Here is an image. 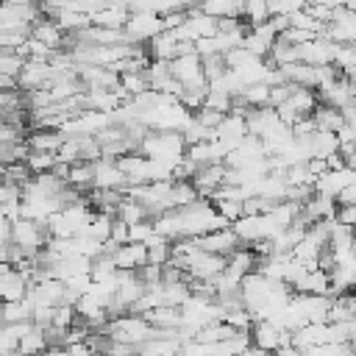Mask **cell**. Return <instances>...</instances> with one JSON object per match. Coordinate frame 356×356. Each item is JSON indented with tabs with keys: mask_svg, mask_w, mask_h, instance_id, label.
Instances as JSON below:
<instances>
[{
	"mask_svg": "<svg viewBox=\"0 0 356 356\" xmlns=\"http://www.w3.org/2000/svg\"><path fill=\"white\" fill-rule=\"evenodd\" d=\"M178 217H181V239H200L211 231H220V228H231L220 214L217 209L211 206V200H195L192 206L186 209H178Z\"/></svg>",
	"mask_w": 356,
	"mask_h": 356,
	"instance_id": "obj_1",
	"label": "cell"
},
{
	"mask_svg": "<svg viewBox=\"0 0 356 356\" xmlns=\"http://www.w3.org/2000/svg\"><path fill=\"white\" fill-rule=\"evenodd\" d=\"M136 153H142L145 159L150 161H161V164H170V167H178L186 156V142H184V134H161V131H150Z\"/></svg>",
	"mask_w": 356,
	"mask_h": 356,
	"instance_id": "obj_2",
	"label": "cell"
},
{
	"mask_svg": "<svg viewBox=\"0 0 356 356\" xmlns=\"http://www.w3.org/2000/svg\"><path fill=\"white\" fill-rule=\"evenodd\" d=\"M111 342H122L131 348H142L145 342H150L156 337V328L142 317V314H122L117 320H111L106 325Z\"/></svg>",
	"mask_w": 356,
	"mask_h": 356,
	"instance_id": "obj_3",
	"label": "cell"
},
{
	"mask_svg": "<svg viewBox=\"0 0 356 356\" xmlns=\"http://www.w3.org/2000/svg\"><path fill=\"white\" fill-rule=\"evenodd\" d=\"M170 75L184 89H209V81L203 75V58L197 53H186L170 61Z\"/></svg>",
	"mask_w": 356,
	"mask_h": 356,
	"instance_id": "obj_4",
	"label": "cell"
},
{
	"mask_svg": "<svg viewBox=\"0 0 356 356\" xmlns=\"http://www.w3.org/2000/svg\"><path fill=\"white\" fill-rule=\"evenodd\" d=\"M125 39H128V44H142V42H150V39H156L161 31H164V19L161 17H156V14H150V11H131V17H128V22H125Z\"/></svg>",
	"mask_w": 356,
	"mask_h": 356,
	"instance_id": "obj_5",
	"label": "cell"
},
{
	"mask_svg": "<svg viewBox=\"0 0 356 356\" xmlns=\"http://www.w3.org/2000/svg\"><path fill=\"white\" fill-rule=\"evenodd\" d=\"M325 39H331L334 44H356V11L337 6L331 22L325 25V31L320 33Z\"/></svg>",
	"mask_w": 356,
	"mask_h": 356,
	"instance_id": "obj_6",
	"label": "cell"
},
{
	"mask_svg": "<svg viewBox=\"0 0 356 356\" xmlns=\"http://www.w3.org/2000/svg\"><path fill=\"white\" fill-rule=\"evenodd\" d=\"M92 167H95L92 189H97V192H125L128 189V181H125V175L114 159H100Z\"/></svg>",
	"mask_w": 356,
	"mask_h": 356,
	"instance_id": "obj_7",
	"label": "cell"
},
{
	"mask_svg": "<svg viewBox=\"0 0 356 356\" xmlns=\"http://www.w3.org/2000/svg\"><path fill=\"white\" fill-rule=\"evenodd\" d=\"M337 47L331 39L325 36H317L306 44L298 47V56H300V64H309V67H334V56H337Z\"/></svg>",
	"mask_w": 356,
	"mask_h": 356,
	"instance_id": "obj_8",
	"label": "cell"
},
{
	"mask_svg": "<svg viewBox=\"0 0 356 356\" xmlns=\"http://www.w3.org/2000/svg\"><path fill=\"white\" fill-rule=\"evenodd\" d=\"M250 342H253L259 350L275 353L278 348H284V345H289V342H292V334L281 331L275 323L261 320V323H253V328H250Z\"/></svg>",
	"mask_w": 356,
	"mask_h": 356,
	"instance_id": "obj_9",
	"label": "cell"
},
{
	"mask_svg": "<svg viewBox=\"0 0 356 356\" xmlns=\"http://www.w3.org/2000/svg\"><path fill=\"white\" fill-rule=\"evenodd\" d=\"M197 248H200L203 253L228 259L234 250L242 248V242H239V236L234 234V228H220V231H211V234L200 236V239H197Z\"/></svg>",
	"mask_w": 356,
	"mask_h": 356,
	"instance_id": "obj_10",
	"label": "cell"
},
{
	"mask_svg": "<svg viewBox=\"0 0 356 356\" xmlns=\"http://www.w3.org/2000/svg\"><path fill=\"white\" fill-rule=\"evenodd\" d=\"M222 270H225V259H222V256L203 253V250H197V253L186 261V275H189V281H214Z\"/></svg>",
	"mask_w": 356,
	"mask_h": 356,
	"instance_id": "obj_11",
	"label": "cell"
},
{
	"mask_svg": "<svg viewBox=\"0 0 356 356\" xmlns=\"http://www.w3.org/2000/svg\"><path fill=\"white\" fill-rule=\"evenodd\" d=\"M248 136H250V131H248V117H242V114H225V120H222L220 128L214 131V139L222 142V145H228L231 150H236Z\"/></svg>",
	"mask_w": 356,
	"mask_h": 356,
	"instance_id": "obj_12",
	"label": "cell"
},
{
	"mask_svg": "<svg viewBox=\"0 0 356 356\" xmlns=\"http://www.w3.org/2000/svg\"><path fill=\"white\" fill-rule=\"evenodd\" d=\"M225 172H228L225 164H206V167H200V170L195 172L192 186L197 189V195H200L203 200H211L214 192L225 184Z\"/></svg>",
	"mask_w": 356,
	"mask_h": 356,
	"instance_id": "obj_13",
	"label": "cell"
},
{
	"mask_svg": "<svg viewBox=\"0 0 356 356\" xmlns=\"http://www.w3.org/2000/svg\"><path fill=\"white\" fill-rule=\"evenodd\" d=\"M289 289H292V295H325V298H334V292H331V275L323 273L320 267L306 270Z\"/></svg>",
	"mask_w": 356,
	"mask_h": 356,
	"instance_id": "obj_14",
	"label": "cell"
},
{
	"mask_svg": "<svg viewBox=\"0 0 356 356\" xmlns=\"http://www.w3.org/2000/svg\"><path fill=\"white\" fill-rule=\"evenodd\" d=\"M28 36H31V39H36V42H42L44 47H50V50H56V53H61L64 39H67V33L58 28V22H56L53 17H44V14L31 25Z\"/></svg>",
	"mask_w": 356,
	"mask_h": 356,
	"instance_id": "obj_15",
	"label": "cell"
},
{
	"mask_svg": "<svg viewBox=\"0 0 356 356\" xmlns=\"http://www.w3.org/2000/svg\"><path fill=\"white\" fill-rule=\"evenodd\" d=\"M111 261L117 270H125V273H139L147 267V248L145 245H120L114 253H111Z\"/></svg>",
	"mask_w": 356,
	"mask_h": 356,
	"instance_id": "obj_16",
	"label": "cell"
},
{
	"mask_svg": "<svg viewBox=\"0 0 356 356\" xmlns=\"http://www.w3.org/2000/svg\"><path fill=\"white\" fill-rule=\"evenodd\" d=\"M353 184H356V172H353V170H348V167H342V170H328L325 175H320V178L314 181V192H317V195H328V197L337 200V195H339L342 189L353 186Z\"/></svg>",
	"mask_w": 356,
	"mask_h": 356,
	"instance_id": "obj_17",
	"label": "cell"
},
{
	"mask_svg": "<svg viewBox=\"0 0 356 356\" xmlns=\"http://www.w3.org/2000/svg\"><path fill=\"white\" fill-rule=\"evenodd\" d=\"M31 289V278L19 270H8L0 275V303H17V300H25Z\"/></svg>",
	"mask_w": 356,
	"mask_h": 356,
	"instance_id": "obj_18",
	"label": "cell"
},
{
	"mask_svg": "<svg viewBox=\"0 0 356 356\" xmlns=\"http://www.w3.org/2000/svg\"><path fill=\"white\" fill-rule=\"evenodd\" d=\"M292 298H295L298 309L303 312L306 323H328L334 298H325V295H292Z\"/></svg>",
	"mask_w": 356,
	"mask_h": 356,
	"instance_id": "obj_19",
	"label": "cell"
},
{
	"mask_svg": "<svg viewBox=\"0 0 356 356\" xmlns=\"http://www.w3.org/2000/svg\"><path fill=\"white\" fill-rule=\"evenodd\" d=\"M256 267H259V256L250 248H239L225 259V275H231L236 281H245V275L256 273Z\"/></svg>",
	"mask_w": 356,
	"mask_h": 356,
	"instance_id": "obj_20",
	"label": "cell"
},
{
	"mask_svg": "<svg viewBox=\"0 0 356 356\" xmlns=\"http://www.w3.org/2000/svg\"><path fill=\"white\" fill-rule=\"evenodd\" d=\"M78 78L86 89H117L120 75L108 67H78Z\"/></svg>",
	"mask_w": 356,
	"mask_h": 356,
	"instance_id": "obj_21",
	"label": "cell"
},
{
	"mask_svg": "<svg viewBox=\"0 0 356 356\" xmlns=\"http://www.w3.org/2000/svg\"><path fill=\"white\" fill-rule=\"evenodd\" d=\"M303 142H306L312 159H323L325 161V159H331V156L339 153V136L337 134H328V131H314Z\"/></svg>",
	"mask_w": 356,
	"mask_h": 356,
	"instance_id": "obj_22",
	"label": "cell"
},
{
	"mask_svg": "<svg viewBox=\"0 0 356 356\" xmlns=\"http://www.w3.org/2000/svg\"><path fill=\"white\" fill-rule=\"evenodd\" d=\"M131 11L125 3H108L106 8H100L95 17H92V25L95 28H111V31H122L125 22H128Z\"/></svg>",
	"mask_w": 356,
	"mask_h": 356,
	"instance_id": "obj_23",
	"label": "cell"
},
{
	"mask_svg": "<svg viewBox=\"0 0 356 356\" xmlns=\"http://www.w3.org/2000/svg\"><path fill=\"white\" fill-rule=\"evenodd\" d=\"M303 217L309 222H323V220H334L337 217V200L328 197V195H312L306 203H303Z\"/></svg>",
	"mask_w": 356,
	"mask_h": 356,
	"instance_id": "obj_24",
	"label": "cell"
},
{
	"mask_svg": "<svg viewBox=\"0 0 356 356\" xmlns=\"http://www.w3.org/2000/svg\"><path fill=\"white\" fill-rule=\"evenodd\" d=\"M147 56H150V61H172V58H178V39H175V33L172 31H161L156 39H150L147 42Z\"/></svg>",
	"mask_w": 356,
	"mask_h": 356,
	"instance_id": "obj_25",
	"label": "cell"
},
{
	"mask_svg": "<svg viewBox=\"0 0 356 356\" xmlns=\"http://www.w3.org/2000/svg\"><path fill=\"white\" fill-rule=\"evenodd\" d=\"M156 331H178L181 325H184V314H181V309H175V306H159V309H153V312H147V314H142Z\"/></svg>",
	"mask_w": 356,
	"mask_h": 356,
	"instance_id": "obj_26",
	"label": "cell"
},
{
	"mask_svg": "<svg viewBox=\"0 0 356 356\" xmlns=\"http://www.w3.org/2000/svg\"><path fill=\"white\" fill-rule=\"evenodd\" d=\"M267 214H270V220L275 222V228L284 231V228L295 225V222L303 217V206H300V203H292V200H281V203H275Z\"/></svg>",
	"mask_w": 356,
	"mask_h": 356,
	"instance_id": "obj_27",
	"label": "cell"
},
{
	"mask_svg": "<svg viewBox=\"0 0 356 356\" xmlns=\"http://www.w3.org/2000/svg\"><path fill=\"white\" fill-rule=\"evenodd\" d=\"M25 142H28L31 153H58L64 136H61V131H39L36 128Z\"/></svg>",
	"mask_w": 356,
	"mask_h": 356,
	"instance_id": "obj_28",
	"label": "cell"
},
{
	"mask_svg": "<svg viewBox=\"0 0 356 356\" xmlns=\"http://www.w3.org/2000/svg\"><path fill=\"white\" fill-rule=\"evenodd\" d=\"M195 200H200L197 189L192 186V181H172V189H170V200H167V209H186L192 206Z\"/></svg>",
	"mask_w": 356,
	"mask_h": 356,
	"instance_id": "obj_29",
	"label": "cell"
},
{
	"mask_svg": "<svg viewBox=\"0 0 356 356\" xmlns=\"http://www.w3.org/2000/svg\"><path fill=\"white\" fill-rule=\"evenodd\" d=\"M47 348H50V342H47V337H44V328L33 325V328L19 339L17 356H42Z\"/></svg>",
	"mask_w": 356,
	"mask_h": 356,
	"instance_id": "obj_30",
	"label": "cell"
},
{
	"mask_svg": "<svg viewBox=\"0 0 356 356\" xmlns=\"http://www.w3.org/2000/svg\"><path fill=\"white\" fill-rule=\"evenodd\" d=\"M197 8L211 19H228V17L242 19V3L234 0H211V3H200Z\"/></svg>",
	"mask_w": 356,
	"mask_h": 356,
	"instance_id": "obj_31",
	"label": "cell"
},
{
	"mask_svg": "<svg viewBox=\"0 0 356 356\" xmlns=\"http://www.w3.org/2000/svg\"><path fill=\"white\" fill-rule=\"evenodd\" d=\"M314 122H317V131H328V134H339L345 120H342V111L339 108H331V106H317L314 108Z\"/></svg>",
	"mask_w": 356,
	"mask_h": 356,
	"instance_id": "obj_32",
	"label": "cell"
},
{
	"mask_svg": "<svg viewBox=\"0 0 356 356\" xmlns=\"http://www.w3.org/2000/svg\"><path fill=\"white\" fill-rule=\"evenodd\" d=\"M111 225H114V217H111V214L95 211V217L89 220V225H86V231H83L81 236H89V239H95V242L106 245V242L111 239Z\"/></svg>",
	"mask_w": 356,
	"mask_h": 356,
	"instance_id": "obj_33",
	"label": "cell"
},
{
	"mask_svg": "<svg viewBox=\"0 0 356 356\" xmlns=\"http://www.w3.org/2000/svg\"><path fill=\"white\" fill-rule=\"evenodd\" d=\"M33 317V306L28 300H17V303H0V323L3 325H17V323H28Z\"/></svg>",
	"mask_w": 356,
	"mask_h": 356,
	"instance_id": "obj_34",
	"label": "cell"
},
{
	"mask_svg": "<svg viewBox=\"0 0 356 356\" xmlns=\"http://www.w3.org/2000/svg\"><path fill=\"white\" fill-rule=\"evenodd\" d=\"M92 181H95V167L89 164V161H78V164H72L70 167V181H67V186H72V189H78L81 195L86 192H92Z\"/></svg>",
	"mask_w": 356,
	"mask_h": 356,
	"instance_id": "obj_35",
	"label": "cell"
},
{
	"mask_svg": "<svg viewBox=\"0 0 356 356\" xmlns=\"http://www.w3.org/2000/svg\"><path fill=\"white\" fill-rule=\"evenodd\" d=\"M242 22L248 28L270 22V3L267 0H248V3H242Z\"/></svg>",
	"mask_w": 356,
	"mask_h": 356,
	"instance_id": "obj_36",
	"label": "cell"
},
{
	"mask_svg": "<svg viewBox=\"0 0 356 356\" xmlns=\"http://www.w3.org/2000/svg\"><path fill=\"white\" fill-rule=\"evenodd\" d=\"M117 220H122L125 225H136V222L150 220V214H147V209L139 200H134V197L125 195L122 203H120V209H117Z\"/></svg>",
	"mask_w": 356,
	"mask_h": 356,
	"instance_id": "obj_37",
	"label": "cell"
},
{
	"mask_svg": "<svg viewBox=\"0 0 356 356\" xmlns=\"http://www.w3.org/2000/svg\"><path fill=\"white\" fill-rule=\"evenodd\" d=\"M334 67L348 81L356 78V44H339L337 47V56H334Z\"/></svg>",
	"mask_w": 356,
	"mask_h": 356,
	"instance_id": "obj_38",
	"label": "cell"
},
{
	"mask_svg": "<svg viewBox=\"0 0 356 356\" xmlns=\"http://www.w3.org/2000/svg\"><path fill=\"white\" fill-rule=\"evenodd\" d=\"M239 97L245 100L248 108H264V106H270V86L267 83H253Z\"/></svg>",
	"mask_w": 356,
	"mask_h": 356,
	"instance_id": "obj_39",
	"label": "cell"
},
{
	"mask_svg": "<svg viewBox=\"0 0 356 356\" xmlns=\"http://www.w3.org/2000/svg\"><path fill=\"white\" fill-rule=\"evenodd\" d=\"M120 86L131 97H139V95L150 92V83H147V75L145 72H125V75H120Z\"/></svg>",
	"mask_w": 356,
	"mask_h": 356,
	"instance_id": "obj_40",
	"label": "cell"
},
{
	"mask_svg": "<svg viewBox=\"0 0 356 356\" xmlns=\"http://www.w3.org/2000/svg\"><path fill=\"white\" fill-rule=\"evenodd\" d=\"M22 67H25V58H19L14 50H0V75L3 78L17 81L19 72H22Z\"/></svg>",
	"mask_w": 356,
	"mask_h": 356,
	"instance_id": "obj_41",
	"label": "cell"
},
{
	"mask_svg": "<svg viewBox=\"0 0 356 356\" xmlns=\"http://www.w3.org/2000/svg\"><path fill=\"white\" fill-rule=\"evenodd\" d=\"M25 164H28L31 175H44V172H53L58 159H56V153H31Z\"/></svg>",
	"mask_w": 356,
	"mask_h": 356,
	"instance_id": "obj_42",
	"label": "cell"
},
{
	"mask_svg": "<svg viewBox=\"0 0 356 356\" xmlns=\"http://www.w3.org/2000/svg\"><path fill=\"white\" fill-rule=\"evenodd\" d=\"M203 106H206V108H214V111H220V114H231L234 97H231L228 92H222V89H209Z\"/></svg>",
	"mask_w": 356,
	"mask_h": 356,
	"instance_id": "obj_43",
	"label": "cell"
},
{
	"mask_svg": "<svg viewBox=\"0 0 356 356\" xmlns=\"http://www.w3.org/2000/svg\"><path fill=\"white\" fill-rule=\"evenodd\" d=\"M211 206L217 209V214H220L228 225H234L236 220H242V217H245V209H242V203H239V200H211Z\"/></svg>",
	"mask_w": 356,
	"mask_h": 356,
	"instance_id": "obj_44",
	"label": "cell"
},
{
	"mask_svg": "<svg viewBox=\"0 0 356 356\" xmlns=\"http://www.w3.org/2000/svg\"><path fill=\"white\" fill-rule=\"evenodd\" d=\"M225 72H228V67H225V56H206V58H203V75H206L209 83L220 81Z\"/></svg>",
	"mask_w": 356,
	"mask_h": 356,
	"instance_id": "obj_45",
	"label": "cell"
},
{
	"mask_svg": "<svg viewBox=\"0 0 356 356\" xmlns=\"http://www.w3.org/2000/svg\"><path fill=\"white\" fill-rule=\"evenodd\" d=\"M222 120H225V114H220V111H214V108H206V106L195 111V122L203 125V128H209V131H217Z\"/></svg>",
	"mask_w": 356,
	"mask_h": 356,
	"instance_id": "obj_46",
	"label": "cell"
},
{
	"mask_svg": "<svg viewBox=\"0 0 356 356\" xmlns=\"http://www.w3.org/2000/svg\"><path fill=\"white\" fill-rule=\"evenodd\" d=\"M153 234H156V231H153V220H145V222L128 225V242H134V245H145Z\"/></svg>",
	"mask_w": 356,
	"mask_h": 356,
	"instance_id": "obj_47",
	"label": "cell"
},
{
	"mask_svg": "<svg viewBox=\"0 0 356 356\" xmlns=\"http://www.w3.org/2000/svg\"><path fill=\"white\" fill-rule=\"evenodd\" d=\"M337 222L348 225V228H356V206H337Z\"/></svg>",
	"mask_w": 356,
	"mask_h": 356,
	"instance_id": "obj_48",
	"label": "cell"
},
{
	"mask_svg": "<svg viewBox=\"0 0 356 356\" xmlns=\"http://www.w3.org/2000/svg\"><path fill=\"white\" fill-rule=\"evenodd\" d=\"M111 242L114 245H128V225L117 217H114V225H111Z\"/></svg>",
	"mask_w": 356,
	"mask_h": 356,
	"instance_id": "obj_49",
	"label": "cell"
},
{
	"mask_svg": "<svg viewBox=\"0 0 356 356\" xmlns=\"http://www.w3.org/2000/svg\"><path fill=\"white\" fill-rule=\"evenodd\" d=\"M337 206H356V184L337 195Z\"/></svg>",
	"mask_w": 356,
	"mask_h": 356,
	"instance_id": "obj_50",
	"label": "cell"
},
{
	"mask_svg": "<svg viewBox=\"0 0 356 356\" xmlns=\"http://www.w3.org/2000/svg\"><path fill=\"white\" fill-rule=\"evenodd\" d=\"M273 356H303V350H298V348H295V345L289 342V345H284V348H278V350H275Z\"/></svg>",
	"mask_w": 356,
	"mask_h": 356,
	"instance_id": "obj_51",
	"label": "cell"
},
{
	"mask_svg": "<svg viewBox=\"0 0 356 356\" xmlns=\"http://www.w3.org/2000/svg\"><path fill=\"white\" fill-rule=\"evenodd\" d=\"M242 356H273V353H267V350H259L256 345H250V348H248Z\"/></svg>",
	"mask_w": 356,
	"mask_h": 356,
	"instance_id": "obj_52",
	"label": "cell"
},
{
	"mask_svg": "<svg viewBox=\"0 0 356 356\" xmlns=\"http://www.w3.org/2000/svg\"><path fill=\"white\" fill-rule=\"evenodd\" d=\"M42 356H67V348H47Z\"/></svg>",
	"mask_w": 356,
	"mask_h": 356,
	"instance_id": "obj_53",
	"label": "cell"
},
{
	"mask_svg": "<svg viewBox=\"0 0 356 356\" xmlns=\"http://www.w3.org/2000/svg\"><path fill=\"white\" fill-rule=\"evenodd\" d=\"M353 295H356V289H353Z\"/></svg>",
	"mask_w": 356,
	"mask_h": 356,
	"instance_id": "obj_54",
	"label": "cell"
}]
</instances>
